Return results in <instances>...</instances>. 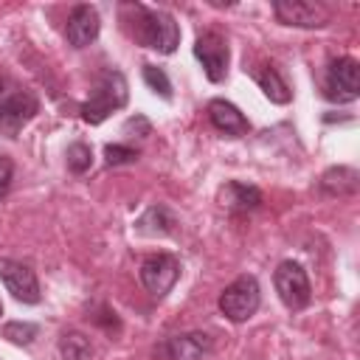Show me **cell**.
I'll list each match as a JSON object with an SVG mask.
<instances>
[{"label": "cell", "instance_id": "1", "mask_svg": "<svg viewBox=\"0 0 360 360\" xmlns=\"http://www.w3.org/2000/svg\"><path fill=\"white\" fill-rule=\"evenodd\" d=\"M124 14H132V20H124V22H132V37L158 51V53H174L177 45H180V28L174 22V17L169 11H160V8H146V6H124Z\"/></svg>", "mask_w": 360, "mask_h": 360}, {"label": "cell", "instance_id": "2", "mask_svg": "<svg viewBox=\"0 0 360 360\" xmlns=\"http://www.w3.org/2000/svg\"><path fill=\"white\" fill-rule=\"evenodd\" d=\"M129 93H127V79L121 70H104L96 84H93V93L90 98L82 104V118L87 124H101L112 110H121L127 104Z\"/></svg>", "mask_w": 360, "mask_h": 360}, {"label": "cell", "instance_id": "3", "mask_svg": "<svg viewBox=\"0 0 360 360\" xmlns=\"http://www.w3.org/2000/svg\"><path fill=\"white\" fill-rule=\"evenodd\" d=\"M259 301H262V290H259V281L253 276H239L233 278L222 295H219V309L228 321L233 323H242L248 321L256 309H259Z\"/></svg>", "mask_w": 360, "mask_h": 360}, {"label": "cell", "instance_id": "4", "mask_svg": "<svg viewBox=\"0 0 360 360\" xmlns=\"http://www.w3.org/2000/svg\"><path fill=\"white\" fill-rule=\"evenodd\" d=\"M323 96L338 104H349L360 96V65L352 56H340L329 62L323 79Z\"/></svg>", "mask_w": 360, "mask_h": 360}, {"label": "cell", "instance_id": "5", "mask_svg": "<svg viewBox=\"0 0 360 360\" xmlns=\"http://www.w3.org/2000/svg\"><path fill=\"white\" fill-rule=\"evenodd\" d=\"M273 284H276V292L287 309H304L312 298L309 276L298 262H281L273 273Z\"/></svg>", "mask_w": 360, "mask_h": 360}, {"label": "cell", "instance_id": "6", "mask_svg": "<svg viewBox=\"0 0 360 360\" xmlns=\"http://www.w3.org/2000/svg\"><path fill=\"white\" fill-rule=\"evenodd\" d=\"M180 278V262L169 253H155L141 262V284L149 295L163 298Z\"/></svg>", "mask_w": 360, "mask_h": 360}, {"label": "cell", "instance_id": "7", "mask_svg": "<svg viewBox=\"0 0 360 360\" xmlns=\"http://www.w3.org/2000/svg\"><path fill=\"white\" fill-rule=\"evenodd\" d=\"M273 11L278 22L295 28H323L332 17V11L323 3H309V0H276Z\"/></svg>", "mask_w": 360, "mask_h": 360}, {"label": "cell", "instance_id": "8", "mask_svg": "<svg viewBox=\"0 0 360 360\" xmlns=\"http://www.w3.org/2000/svg\"><path fill=\"white\" fill-rule=\"evenodd\" d=\"M194 56L202 62V70H205L208 82L217 84V82H222L228 76V56H231V51H228V42H225L222 34H217V31L200 34L197 42H194Z\"/></svg>", "mask_w": 360, "mask_h": 360}, {"label": "cell", "instance_id": "9", "mask_svg": "<svg viewBox=\"0 0 360 360\" xmlns=\"http://www.w3.org/2000/svg\"><path fill=\"white\" fill-rule=\"evenodd\" d=\"M0 281L17 301H22V304L39 301V281L28 264L14 262V259H0Z\"/></svg>", "mask_w": 360, "mask_h": 360}, {"label": "cell", "instance_id": "10", "mask_svg": "<svg viewBox=\"0 0 360 360\" xmlns=\"http://www.w3.org/2000/svg\"><path fill=\"white\" fill-rule=\"evenodd\" d=\"M39 112V101L31 93H14L6 101H0V132L8 138H17V132Z\"/></svg>", "mask_w": 360, "mask_h": 360}, {"label": "cell", "instance_id": "11", "mask_svg": "<svg viewBox=\"0 0 360 360\" xmlns=\"http://www.w3.org/2000/svg\"><path fill=\"white\" fill-rule=\"evenodd\" d=\"M208 349H211V338L205 332H186V335L166 338L155 349V357L158 360H200Z\"/></svg>", "mask_w": 360, "mask_h": 360}, {"label": "cell", "instance_id": "12", "mask_svg": "<svg viewBox=\"0 0 360 360\" xmlns=\"http://www.w3.org/2000/svg\"><path fill=\"white\" fill-rule=\"evenodd\" d=\"M101 31V20H98V11L93 6H76L68 17V25H65V37L73 48H87L90 42H96Z\"/></svg>", "mask_w": 360, "mask_h": 360}, {"label": "cell", "instance_id": "13", "mask_svg": "<svg viewBox=\"0 0 360 360\" xmlns=\"http://www.w3.org/2000/svg\"><path fill=\"white\" fill-rule=\"evenodd\" d=\"M208 118H211V124H214L219 132H225V135H231V138L248 135V129H250V121L242 115V110H239L236 104L225 101V98H214V101L208 104Z\"/></svg>", "mask_w": 360, "mask_h": 360}, {"label": "cell", "instance_id": "14", "mask_svg": "<svg viewBox=\"0 0 360 360\" xmlns=\"http://www.w3.org/2000/svg\"><path fill=\"white\" fill-rule=\"evenodd\" d=\"M219 202L225 208H233V211H253V208L262 205V191L256 186L231 180V183H225L219 188Z\"/></svg>", "mask_w": 360, "mask_h": 360}, {"label": "cell", "instance_id": "15", "mask_svg": "<svg viewBox=\"0 0 360 360\" xmlns=\"http://www.w3.org/2000/svg\"><path fill=\"white\" fill-rule=\"evenodd\" d=\"M256 82H259V87H262V93L273 101V104H287L290 101V87H287V82L281 79V73L273 68V65H264L262 70H256Z\"/></svg>", "mask_w": 360, "mask_h": 360}, {"label": "cell", "instance_id": "16", "mask_svg": "<svg viewBox=\"0 0 360 360\" xmlns=\"http://www.w3.org/2000/svg\"><path fill=\"white\" fill-rule=\"evenodd\" d=\"M321 186H323L326 194H354V191H357V172L349 169V166L329 169V172L321 177Z\"/></svg>", "mask_w": 360, "mask_h": 360}, {"label": "cell", "instance_id": "17", "mask_svg": "<svg viewBox=\"0 0 360 360\" xmlns=\"http://www.w3.org/2000/svg\"><path fill=\"white\" fill-rule=\"evenodd\" d=\"M62 360H93V346L82 332H65L59 338Z\"/></svg>", "mask_w": 360, "mask_h": 360}, {"label": "cell", "instance_id": "18", "mask_svg": "<svg viewBox=\"0 0 360 360\" xmlns=\"http://www.w3.org/2000/svg\"><path fill=\"white\" fill-rule=\"evenodd\" d=\"M90 166H93V149L87 143H82V141L70 143L68 146V169L73 174H84Z\"/></svg>", "mask_w": 360, "mask_h": 360}, {"label": "cell", "instance_id": "19", "mask_svg": "<svg viewBox=\"0 0 360 360\" xmlns=\"http://www.w3.org/2000/svg\"><path fill=\"white\" fill-rule=\"evenodd\" d=\"M0 338L11 340L17 346H28L37 338V326L34 323H25V321H11V323L0 326Z\"/></svg>", "mask_w": 360, "mask_h": 360}, {"label": "cell", "instance_id": "20", "mask_svg": "<svg viewBox=\"0 0 360 360\" xmlns=\"http://www.w3.org/2000/svg\"><path fill=\"white\" fill-rule=\"evenodd\" d=\"M143 82H146V87H149L152 93H158L160 98H172V82H169V76H166L160 68L143 65Z\"/></svg>", "mask_w": 360, "mask_h": 360}, {"label": "cell", "instance_id": "21", "mask_svg": "<svg viewBox=\"0 0 360 360\" xmlns=\"http://www.w3.org/2000/svg\"><path fill=\"white\" fill-rule=\"evenodd\" d=\"M104 158L110 166H121V163H132L138 160V152L132 146H121V143H107L104 146Z\"/></svg>", "mask_w": 360, "mask_h": 360}, {"label": "cell", "instance_id": "22", "mask_svg": "<svg viewBox=\"0 0 360 360\" xmlns=\"http://www.w3.org/2000/svg\"><path fill=\"white\" fill-rule=\"evenodd\" d=\"M11 177H14V163H11L8 158H3V155H0V197L8 191Z\"/></svg>", "mask_w": 360, "mask_h": 360}, {"label": "cell", "instance_id": "23", "mask_svg": "<svg viewBox=\"0 0 360 360\" xmlns=\"http://www.w3.org/2000/svg\"><path fill=\"white\" fill-rule=\"evenodd\" d=\"M0 315H3V307H0Z\"/></svg>", "mask_w": 360, "mask_h": 360}]
</instances>
